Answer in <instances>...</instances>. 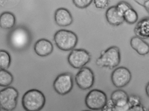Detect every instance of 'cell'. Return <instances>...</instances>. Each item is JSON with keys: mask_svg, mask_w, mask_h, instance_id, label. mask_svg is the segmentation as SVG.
Returning <instances> with one entry per match:
<instances>
[{"mask_svg": "<svg viewBox=\"0 0 149 111\" xmlns=\"http://www.w3.org/2000/svg\"><path fill=\"white\" fill-rule=\"evenodd\" d=\"M46 98L40 91L35 89H30L23 95L22 106L25 111H40L44 107Z\"/></svg>", "mask_w": 149, "mask_h": 111, "instance_id": "1", "label": "cell"}, {"mask_svg": "<svg viewBox=\"0 0 149 111\" xmlns=\"http://www.w3.org/2000/svg\"><path fill=\"white\" fill-rule=\"evenodd\" d=\"M31 35L29 30L25 27L19 26L13 29L9 33L8 42L13 49L17 50L26 48L31 41Z\"/></svg>", "mask_w": 149, "mask_h": 111, "instance_id": "2", "label": "cell"}, {"mask_svg": "<svg viewBox=\"0 0 149 111\" xmlns=\"http://www.w3.org/2000/svg\"><path fill=\"white\" fill-rule=\"evenodd\" d=\"M120 61V49L117 46H113L102 51L100 56L96 60L95 64L100 68L111 69L117 67Z\"/></svg>", "mask_w": 149, "mask_h": 111, "instance_id": "3", "label": "cell"}, {"mask_svg": "<svg viewBox=\"0 0 149 111\" xmlns=\"http://www.w3.org/2000/svg\"><path fill=\"white\" fill-rule=\"evenodd\" d=\"M54 39L57 46L65 51L73 49L77 45L78 40L77 36L74 32L64 29L57 31L54 34Z\"/></svg>", "mask_w": 149, "mask_h": 111, "instance_id": "4", "label": "cell"}, {"mask_svg": "<svg viewBox=\"0 0 149 111\" xmlns=\"http://www.w3.org/2000/svg\"><path fill=\"white\" fill-rule=\"evenodd\" d=\"M19 95L15 87L8 86L0 90V108L6 111H13L17 107Z\"/></svg>", "mask_w": 149, "mask_h": 111, "instance_id": "5", "label": "cell"}, {"mask_svg": "<svg viewBox=\"0 0 149 111\" xmlns=\"http://www.w3.org/2000/svg\"><path fill=\"white\" fill-rule=\"evenodd\" d=\"M73 77L69 72H65L58 75L53 84L55 91L58 94L63 96L70 93L74 85Z\"/></svg>", "mask_w": 149, "mask_h": 111, "instance_id": "6", "label": "cell"}, {"mask_svg": "<svg viewBox=\"0 0 149 111\" xmlns=\"http://www.w3.org/2000/svg\"><path fill=\"white\" fill-rule=\"evenodd\" d=\"M107 100V95L104 92L95 89L87 94L85 98V103L88 108L97 110H101Z\"/></svg>", "mask_w": 149, "mask_h": 111, "instance_id": "7", "label": "cell"}, {"mask_svg": "<svg viewBox=\"0 0 149 111\" xmlns=\"http://www.w3.org/2000/svg\"><path fill=\"white\" fill-rule=\"evenodd\" d=\"M90 53L84 49H73L68 55L67 60L69 64L72 67L80 69L84 67L91 60Z\"/></svg>", "mask_w": 149, "mask_h": 111, "instance_id": "8", "label": "cell"}, {"mask_svg": "<svg viewBox=\"0 0 149 111\" xmlns=\"http://www.w3.org/2000/svg\"><path fill=\"white\" fill-rule=\"evenodd\" d=\"M95 80V75L89 67H84L80 69L76 74L75 80L78 87L81 89H89L93 85Z\"/></svg>", "mask_w": 149, "mask_h": 111, "instance_id": "9", "label": "cell"}, {"mask_svg": "<svg viewBox=\"0 0 149 111\" xmlns=\"http://www.w3.org/2000/svg\"><path fill=\"white\" fill-rule=\"evenodd\" d=\"M132 75L127 67L120 66L116 68L112 72L111 76V82L117 88H122L127 85L130 82Z\"/></svg>", "mask_w": 149, "mask_h": 111, "instance_id": "10", "label": "cell"}, {"mask_svg": "<svg viewBox=\"0 0 149 111\" xmlns=\"http://www.w3.org/2000/svg\"><path fill=\"white\" fill-rule=\"evenodd\" d=\"M54 20L56 24L60 26L70 25L73 22L72 16L70 11L64 8L57 9L54 13Z\"/></svg>", "mask_w": 149, "mask_h": 111, "instance_id": "11", "label": "cell"}, {"mask_svg": "<svg viewBox=\"0 0 149 111\" xmlns=\"http://www.w3.org/2000/svg\"><path fill=\"white\" fill-rule=\"evenodd\" d=\"M34 49L38 56L45 57L52 53L54 47L52 43L49 40L45 38H41L36 42L34 45Z\"/></svg>", "mask_w": 149, "mask_h": 111, "instance_id": "12", "label": "cell"}, {"mask_svg": "<svg viewBox=\"0 0 149 111\" xmlns=\"http://www.w3.org/2000/svg\"><path fill=\"white\" fill-rule=\"evenodd\" d=\"M130 44L131 47L139 55L145 56L148 54L149 44L143 39L134 36L131 38Z\"/></svg>", "mask_w": 149, "mask_h": 111, "instance_id": "13", "label": "cell"}, {"mask_svg": "<svg viewBox=\"0 0 149 111\" xmlns=\"http://www.w3.org/2000/svg\"><path fill=\"white\" fill-rule=\"evenodd\" d=\"M136 36L143 39H147L149 37V18L146 17L137 23L134 29Z\"/></svg>", "mask_w": 149, "mask_h": 111, "instance_id": "14", "label": "cell"}, {"mask_svg": "<svg viewBox=\"0 0 149 111\" xmlns=\"http://www.w3.org/2000/svg\"><path fill=\"white\" fill-rule=\"evenodd\" d=\"M105 17L109 24L114 26H119L124 22L123 16L119 14L115 6H111L107 9Z\"/></svg>", "mask_w": 149, "mask_h": 111, "instance_id": "15", "label": "cell"}, {"mask_svg": "<svg viewBox=\"0 0 149 111\" xmlns=\"http://www.w3.org/2000/svg\"><path fill=\"white\" fill-rule=\"evenodd\" d=\"M129 95L124 90L118 89L113 91L111 95L110 99L116 106H122L128 103Z\"/></svg>", "mask_w": 149, "mask_h": 111, "instance_id": "16", "label": "cell"}, {"mask_svg": "<svg viewBox=\"0 0 149 111\" xmlns=\"http://www.w3.org/2000/svg\"><path fill=\"white\" fill-rule=\"evenodd\" d=\"M15 17L11 12H5L0 15V27L3 29L11 28L15 25Z\"/></svg>", "mask_w": 149, "mask_h": 111, "instance_id": "17", "label": "cell"}, {"mask_svg": "<svg viewBox=\"0 0 149 111\" xmlns=\"http://www.w3.org/2000/svg\"><path fill=\"white\" fill-rule=\"evenodd\" d=\"M13 80V76L10 72L7 70L0 69V86H9Z\"/></svg>", "mask_w": 149, "mask_h": 111, "instance_id": "18", "label": "cell"}, {"mask_svg": "<svg viewBox=\"0 0 149 111\" xmlns=\"http://www.w3.org/2000/svg\"><path fill=\"white\" fill-rule=\"evenodd\" d=\"M11 58L10 54L6 51L0 50V69L7 70L11 64Z\"/></svg>", "mask_w": 149, "mask_h": 111, "instance_id": "19", "label": "cell"}, {"mask_svg": "<svg viewBox=\"0 0 149 111\" xmlns=\"http://www.w3.org/2000/svg\"><path fill=\"white\" fill-rule=\"evenodd\" d=\"M123 17L124 21L130 24H135L138 19L137 12L132 8L127 11L124 14Z\"/></svg>", "mask_w": 149, "mask_h": 111, "instance_id": "20", "label": "cell"}, {"mask_svg": "<svg viewBox=\"0 0 149 111\" xmlns=\"http://www.w3.org/2000/svg\"><path fill=\"white\" fill-rule=\"evenodd\" d=\"M115 6L119 14L123 16L127 11L132 8L130 4L124 1L119 2Z\"/></svg>", "mask_w": 149, "mask_h": 111, "instance_id": "21", "label": "cell"}, {"mask_svg": "<svg viewBox=\"0 0 149 111\" xmlns=\"http://www.w3.org/2000/svg\"><path fill=\"white\" fill-rule=\"evenodd\" d=\"M141 99L139 95L134 94L129 95L128 103L130 107L141 104Z\"/></svg>", "mask_w": 149, "mask_h": 111, "instance_id": "22", "label": "cell"}, {"mask_svg": "<svg viewBox=\"0 0 149 111\" xmlns=\"http://www.w3.org/2000/svg\"><path fill=\"white\" fill-rule=\"evenodd\" d=\"M93 1L91 0H73L72 2L76 7L83 9L88 7Z\"/></svg>", "mask_w": 149, "mask_h": 111, "instance_id": "23", "label": "cell"}, {"mask_svg": "<svg viewBox=\"0 0 149 111\" xmlns=\"http://www.w3.org/2000/svg\"><path fill=\"white\" fill-rule=\"evenodd\" d=\"M93 3L96 8L104 9L108 6L109 2L108 0H95L93 1Z\"/></svg>", "mask_w": 149, "mask_h": 111, "instance_id": "24", "label": "cell"}, {"mask_svg": "<svg viewBox=\"0 0 149 111\" xmlns=\"http://www.w3.org/2000/svg\"><path fill=\"white\" fill-rule=\"evenodd\" d=\"M115 105L110 99L108 100L101 109V111H114Z\"/></svg>", "mask_w": 149, "mask_h": 111, "instance_id": "25", "label": "cell"}, {"mask_svg": "<svg viewBox=\"0 0 149 111\" xmlns=\"http://www.w3.org/2000/svg\"><path fill=\"white\" fill-rule=\"evenodd\" d=\"M137 3L143 7L148 13L149 11V0H135Z\"/></svg>", "mask_w": 149, "mask_h": 111, "instance_id": "26", "label": "cell"}, {"mask_svg": "<svg viewBox=\"0 0 149 111\" xmlns=\"http://www.w3.org/2000/svg\"><path fill=\"white\" fill-rule=\"evenodd\" d=\"M128 111H148L142 104L130 108Z\"/></svg>", "mask_w": 149, "mask_h": 111, "instance_id": "27", "label": "cell"}, {"mask_svg": "<svg viewBox=\"0 0 149 111\" xmlns=\"http://www.w3.org/2000/svg\"><path fill=\"white\" fill-rule=\"evenodd\" d=\"M130 107L128 103L122 106H115L114 111H128Z\"/></svg>", "mask_w": 149, "mask_h": 111, "instance_id": "28", "label": "cell"}, {"mask_svg": "<svg viewBox=\"0 0 149 111\" xmlns=\"http://www.w3.org/2000/svg\"><path fill=\"white\" fill-rule=\"evenodd\" d=\"M145 90L146 95L148 96L149 94V84L148 82L147 83L146 86Z\"/></svg>", "mask_w": 149, "mask_h": 111, "instance_id": "29", "label": "cell"}, {"mask_svg": "<svg viewBox=\"0 0 149 111\" xmlns=\"http://www.w3.org/2000/svg\"><path fill=\"white\" fill-rule=\"evenodd\" d=\"M82 111H91L90 110H82Z\"/></svg>", "mask_w": 149, "mask_h": 111, "instance_id": "30", "label": "cell"}, {"mask_svg": "<svg viewBox=\"0 0 149 111\" xmlns=\"http://www.w3.org/2000/svg\"><path fill=\"white\" fill-rule=\"evenodd\" d=\"M0 111H1V108H0Z\"/></svg>", "mask_w": 149, "mask_h": 111, "instance_id": "31", "label": "cell"}]
</instances>
